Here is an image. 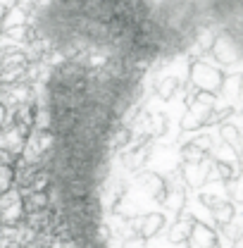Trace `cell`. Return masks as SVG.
<instances>
[{"mask_svg": "<svg viewBox=\"0 0 243 248\" xmlns=\"http://www.w3.org/2000/svg\"><path fill=\"white\" fill-rule=\"evenodd\" d=\"M186 241H188V248H217V234H214L213 227L193 219Z\"/></svg>", "mask_w": 243, "mask_h": 248, "instance_id": "obj_1", "label": "cell"}, {"mask_svg": "<svg viewBox=\"0 0 243 248\" xmlns=\"http://www.w3.org/2000/svg\"><path fill=\"white\" fill-rule=\"evenodd\" d=\"M162 224H165V219H162V215H148L141 219V224H138V234L143 236V239H151V236H155L160 229H162Z\"/></svg>", "mask_w": 243, "mask_h": 248, "instance_id": "obj_2", "label": "cell"}, {"mask_svg": "<svg viewBox=\"0 0 243 248\" xmlns=\"http://www.w3.org/2000/svg\"><path fill=\"white\" fill-rule=\"evenodd\" d=\"M2 117H5V110L0 108V124H2Z\"/></svg>", "mask_w": 243, "mask_h": 248, "instance_id": "obj_3", "label": "cell"}]
</instances>
